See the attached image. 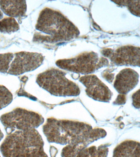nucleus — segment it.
<instances>
[{"label": "nucleus", "instance_id": "f257e3e1", "mask_svg": "<svg viewBox=\"0 0 140 157\" xmlns=\"http://www.w3.org/2000/svg\"><path fill=\"white\" fill-rule=\"evenodd\" d=\"M43 129L49 142L67 144L66 151L72 157H76L81 150L107 135L103 129L93 128L84 123L53 118L48 119Z\"/></svg>", "mask_w": 140, "mask_h": 157}, {"label": "nucleus", "instance_id": "f03ea898", "mask_svg": "<svg viewBox=\"0 0 140 157\" xmlns=\"http://www.w3.org/2000/svg\"><path fill=\"white\" fill-rule=\"evenodd\" d=\"M39 33L34 34V40L41 43L66 41L77 37V27L60 12L49 8L41 12L36 25Z\"/></svg>", "mask_w": 140, "mask_h": 157}, {"label": "nucleus", "instance_id": "7ed1b4c3", "mask_svg": "<svg viewBox=\"0 0 140 157\" xmlns=\"http://www.w3.org/2000/svg\"><path fill=\"white\" fill-rule=\"evenodd\" d=\"M41 136L36 128L16 130L4 140L0 150L4 157H48Z\"/></svg>", "mask_w": 140, "mask_h": 157}, {"label": "nucleus", "instance_id": "20e7f679", "mask_svg": "<svg viewBox=\"0 0 140 157\" xmlns=\"http://www.w3.org/2000/svg\"><path fill=\"white\" fill-rule=\"evenodd\" d=\"M41 54L22 52L0 54V72L19 75L34 71L43 63Z\"/></svg>", "mask_w": 140, "mask_h": 157}, {"label": "nucleus", "instance_id": "39448f33", "mask_svg": "<svg viewBox=\"0 0 140 157\" xmlns=\"http://www.w3.org/2000/svg\"><path fill=\"white\" fill-rule=\"evenodd\" d=\"M61 70L51 68L38 75L37 82L41 87L56 96H76L80 90L74 82L66 78Z\"/></svg>", "mask_w": 140, "mask_h": 157}, {"label": "nucleus", "instance_id": "423d86ee", "mask_svg": "<svg viewBox=\"0 0 140 157\" xmlns=\"http://www.w3.org/2000/svg\"><path fill=\"white\" fill-rule=\"evenodd\" d=\"M56 64L60 68L66 71L88 74L107 65L108 61L92 52L83 53L73 58L58 60Z\"/></svg>", "mask_w": 140, "mask_h": 157}, {"label": "nucleus", "instance_id": "0eeeda50", "mask_svg": "<svg viewBox=\"0 0 140 157\" xmlns=\"http://www.w3.org/2000/svg\"><path fill=\"white\" fill-rule=\"evenodd\" d=\"M7 133L18 130L36 128L44 122L39 114L21 108H17L0 118Z\"/></svg>", "mask_w": 140, "mask_h": 157}, {"label": "nucleus", "instance_id": "6e6552de", "mask_svg": "<svg viewBox=\"0 0 140 157\" xmlns=\"http://www.w3.org/2000/svg\"><path fill=\"white\" fill-rule=\"evenodd\" d=\"M104 56L109 58L117 65H130L140 67V48L124 46L116 50L105 49L102 52Z\"/></svg>", "mask_w": 140, "mask_h": 157}, {"label": "nucleus", "instance_id": "1a4fd4ad", "mask_svg": "<svg viewBox=\"0 0 140 157\" xmlns=\"http://www.w3.org/2000/svg\"><path fill=\"white\" fill-rule=\"evenodd\" d=\"M79 80L86 87L87 95L94 100L109 102L111 99L112 93L109 88L95 75H86Z\"/></svg>", "mask_w": 140, "mask_h": 157}, {"label": "nucleus", "instance_id": "9d476101", "mask_svg": "<svg viewBox=\"0 0 140 157\" xmlns=\"http://www.w3.org/2000/svg\"><path fill=\"white\" fill-rule=\"evenodd\" d=\"M138 77L137 72L134 70L131 69L123 70L116 76L114 88L120 94L125 95L137 85Z\"/></svg>", "mask_w": 140, "mask_h": 157}, {"label": "nucleus", "instance_id": "9b49d317", "mask_svg": "<svg viewBox=\"0 0 140 157\" xmlns=\"http://www.w3.org/2000/svg\"><path fill=\"white\" fill-rule=\"evenodd\" d=\"M0 7L5 14L12 18H18L25 15L26 2L24 1H0Z\"/></svg>", "mask_w": 140, "mask_h": 157}, {"label": "nucleus", "instance_id": "f8f14e48", "mask_svg": "<svg viewBox=\"0 0 140 157\" xmlns=\"http://www.w3.org/2000/svg\"><path fill=\"white\" fill-rule=\"evenodd\" d=\"M113 157H140V142L124 141L115 147Z\"/></svg>", "mask_w": 140, "mask_h": 157}, {"label": "nucleus", "instance_id": "ddd939ff", "mask_svg": "<svg viewBox=\"0 0 140 157\" xmlns=\"http://www.w3.org/2000/svg\"><path fill=\"white\" fill-rule=\"evenodd\" d=\"M108 152L109 148L106 145L98 147L92 146L81 150L76 157H107Z\"/></svg>", "mask_w": 140, "mask_h": 157}, {"label": "nucleus", "instance_id": "4468645a", "mask_svg": "<svg viewBox=\"0 0 140 157\" xmlns=\"http://www.w3.org/2000/svg\"><path fill=\"white\" fill-rule=\"evenodd\" d=\"M19 29V25L15 18L12 17H7L0 21V32L1 33H14Z\"/></svg>", "mask_w": 140, "mask_h": 157}, {"label": "nucleus", "instance_id": "2eb2a0df", "mask_svg": "<svg viewBox=\"0 0 140 157\" xmlns=\"http://www.w3.org/2000/svg\"><path fill=\"white\" fill-rule=\"evenodd\" d=\"M13 100V95L6 87L0 85V110L9 105Z\"/></svg>", "mask_w": 140, "mask_h": 157}, {"label": "nucleus", "instance_id": "dca6fc26", "mask_svg": "<svg viewBox=\"0 0 140 157\" xmlns=\"http://www.w3.org/2000/svg\"><path fill=\"white\" fill-rule=\"evenodd\" d=\"M116 3L127 6L130 12L135 15L140 17V1H114Z\"/></svg>", "mask_w": 140, "mask_h": 157}, {"label": "nucleus", "instance_id": "f3484780", "mask_svg": "<svg viewBox=\"0 0 140 157\" xmlns=\"http://www.w3.org/2000/svg\"><path fill=\"white\" fill-rule=\"evenodd\" d=\"M132 104L136 109L140 108V89L132 96Z\"/></svg>", "mask_w": 140, "mask_h": 157}, {"label": "nucleus", "instance_id": "a211bd4d", "mask_svg": "<svg viewBox=\"0 0 140 157\" xmlns=\"http://www.w3.org/2000/svg\"><path fill=\"white\" fill-rule=\"evenodd\" d=\"M126 99L125 95L120 94L114 102V104L117 105H122L126 102Z\"/></svg>", "mask_w": 140, "mask_h": 157}, {"label": "nucleus", "instance_id": "6ab92c4d", "mask_svg": "<svg viewBox=\"0 0 140 157\" xmlns=\"http://www.w3.org/2000/svg\"><path fill=\"white\" fill-rule=\"evenodd\" d=\"M4 137V135L2 131H1V129H0V142L1 140L2 139L3 137ZM0 157H1V156H0Z\"/></svg>", "mask_w": 140, "mask_h": 157}, {"label": "nucleus", "instance_id": "aec40b11", "mask_svg": "<svg viewBox=\"0 0 140 157\" xmlns=\"http://www.w3.org/2000/svg\"><path fill=\"white\" fill-rule=\"evenodd\" d=\"M3 13H2V12H1V11L0 10V21H1V19H2V17H3Z\"/></svg>", "mask_w": 140, "mask_h": 157}]
</instances>
